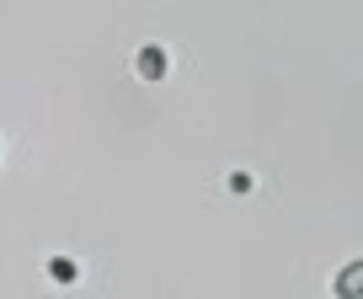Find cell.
<instances>
[{"mask_svg":"<svg viewBox=\"0 0 363 299\" xmlns=\"http://www.w3.org/2000/svg\"><path fill=\"white\" fill-rule=\"evenodd\" d=\"M139 75H145V81H160V75H166V48H139Z\"/></svg>","mask_w":363,"mask_h":299,"instance_id":"1","label":"cell"},{"mask_svg":"<svg viewBox=\"0 0 363 299\" xmlns=\"http://www.w3.org/2000/svg\"><path fill=\"white\" fill-rule=\"evenodd\" d=\"M337 294H342V299H358V294H363V267H358V262H347V267H342Z\"/></svg>","mask_w":363,"mask_h":299,"instance_id":"2","label":"cell"},{"mask_svg":"<svg viewBox=\"0 0 363 299\" xmlns=\"http://www.w3.org/2000/svg\"><path fill=\"white\" fill-rule=\"evenodd\" d=\"M75 273L80 267L69 262V256H54V262H48V278H54V283H75Z\"/></svg>","mask_w":363,"mask_h":299,"instance_id":"3","label":"cell"}]
</instances>
